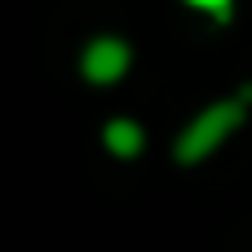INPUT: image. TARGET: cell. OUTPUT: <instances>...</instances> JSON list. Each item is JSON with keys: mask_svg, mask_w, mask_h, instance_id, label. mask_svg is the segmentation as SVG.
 Listing matches in <instances>:
<instances>
[{"mask_svg": "<svg viewBox=\"0 0 252 252\" xmlns=\"http://www.w3.org/2000/svg\"><path fill=\"white\" fill-rule=\"evenodd\" d=\"M248 102H252V89H244L239 97H226V102L204 106V111L182 128V137H177V146H173L177 164H199V159H208V155L248 120Z\"/></svg>", "mask_w": 252, "mask_h": 252, "instance_id": "1", "label": "cell"}, {"mask_svg": "<svg viewBox=\"0 0 252 252\" xmlns=\"http://www.w3.org/2000/svg\"><path fill=\"white\" fill-rule=\"evenodd\" d=\"M128 62H133L128 40H120V35H97V40H89V49H84V58H80V71H84L89 84H115V80L128 71Z\"/></svg>", "mask_w": 252, "mask_h": 252, "instance_id": "2", "label": "cell"}, {"mask_svg": "<svg viewBox=\"0 0 252 252\" xmlns=\"http://www.w3.org/2000/svg\"><path fill=\"white\" fill-rule=\"evenodd\" d=\"M102 142H106V151L111 155H120V159H133V155H142V124H133V120H111L106 128H102Z\"/></svg>", "mask_w": 252, "mask_h": 252, "instance_id": "3", "label": "cell"}, {"mask_svg": "<svg viewBox=\"0 0 252 252\" xmlns=\"http://www.w3.org/2000/svg\"><path fill=\"white\" fill-rule=\"evenodd\" d=\"M190 9H199V13H208L213 22H230L235 18V0H186Z\"/></svg>", "mask_w": 252, "mask_h": 252, "instance_id": "4", "label": "cell"}]
</instances>
